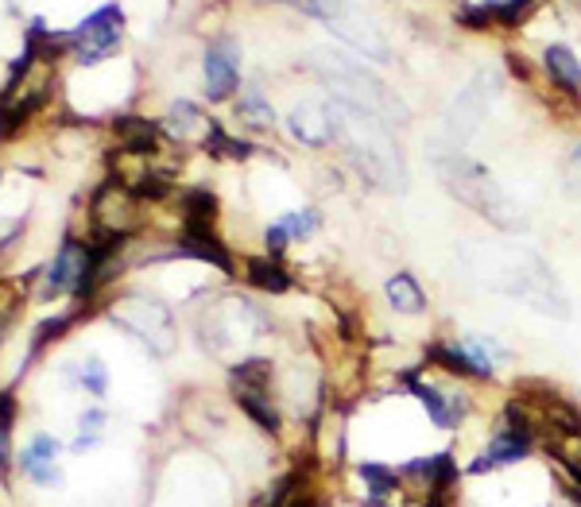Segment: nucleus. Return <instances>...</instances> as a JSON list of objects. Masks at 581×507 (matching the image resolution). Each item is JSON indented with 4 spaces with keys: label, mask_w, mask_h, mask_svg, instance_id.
<instances>
[{
    "label": "nucleus",
    "mask_w": 581,
    "mask_h": 507,
    "mask_svg": "<svg viewBox=\"0 0 581 507\" xmlns=\"http://www.w3.org/2000/svg\"><path fill=\"white\" fill-rule=\"evenodd\" d=\"M230 392L248 422H256L271 438L283 433L287 418L283 407L276 403V364H271V357H241L230 369Z\"/></svg>",
    "instance_id": "f257e3e1"
},
{
    "label": "nucleus",
    "mask_w": 581,
    "mask_h": 507,
    "mask_svg": "<svg viewBox=\"0 0 581 507\" xmlns=\"http://www.w3.org/2000/svg\"><path fill=\"white\" fill-rule=\"evenodd\" d=\"M535 453V426L532 418L524 415L519 403H507L500 426L489 433V442L481 446L477 461L469 465V476H484L496 473V469L516 465V461H527Z\"/></svg>",
    "instance_id": "f03ea898"
},
{
    "label": "nucleus",
    "mask_w": 581,
    "mask_h": 507,
    "mask_svg": "<svg viewBox=\"0 0 581 507\" xmlns=\"http://www.w3.org/2000/svg\"><path fill=\"white\" fill-rule=\"evenodd\" d=\"M121 40H124V9L116 0H109L98 12H90L78 27L66 32V50H70V58L78 66H98L121 50Z\"/></svg>",
    "instance_id": "7ed1b4c3"
},
{
    "label": "nucleus",
    "mask_w": 581,
    "mask_h": 507,
    "mask_svg": "<svg viewBox=\"0 0 581 507\" xmlns=\"http://www.w3.org/2000/svg\"><path fill=\"white\" fill-rule=\"evenodd\" d=\"M403 387L415 395L418 407L431 418V426H438V430H458V426L473 415V395H469L466 384H458L454 376H446L443 384H434L423 372H407V376H403Z\"/></svg>",
    "instance_id": "20e7f679"
},
{
    "label": "nucleus",
    "mask_w": 581,
    "mask_h": 507,
    "mask_svg": "<svg viewBox=\"0 0 581 507\" xmlns=\"http://www.w3.org/2000/svg\"><path fill=\"white\" fill-rule=\"evenodd\" d=\"M113 326L129 329L136 341H144L152 349V357H167L175 349V322L171 311L156 298L144 295H124L121 303H113Z\"/></svg>",
    "instance_id": "39448f33"
},
{
    "label": "nucleus",
    "mask_w": 581,
    "mask_h": 507,
    "mask_svg": "<svg viewBox=\"0 0 581 507\" xmlns=\"http://www.w3.org/2000/svg\"><path fill=\"white\" fill-rule=\"evenodd\" d=\"M86 271H90V237H78V233H66L58 252L43 263L40 275V298H63V295H78Z\"/></svg>",
    "instance_id": "423d86ee"
},
{
    "label": "nucleus",
    "mask_w": 581,
    "mask_h": 507,
    "mask_svg": "<svg viewBox=\"0 0 581 507\" xmlns=\"http://www.w3.org/2000/svg\"><path fill=\"white\" fill-rule=\"evenodd\" d=\"M202 93H205V101H210V105L237 101V93H241V43L230 40V35L205 43Z\"/></svg>",
    "instance_id": "0eeeda50"
},
{
    "label": "nucleus",
    "mask_w": 581,
    "mask_h": 507,
    "mask_svg": "<svg viewBox=\"0 0 581 507\" xmlns=\"http://www.w3.org/2000/svg\"><path fill=\"white\" fill-rule=\"evenodd\" d=\"M287 128L303 148H329L342 136V113L329 101H299L287 116Z\"/></svg>",
    "instance_id": "6e6552de"
},
{
    "label": "nucleus",
    "mask_w": 581,
    "mask_h": 507,
    "mask_svg": "<svg viewBox=\"0 0 581 507\" xmlns=\"http://www.w3.org/2000/svg\"><path fill=\"white\" fill-rule=\"evenodd\" d=\"M63 453H66V446L58 442L55 433H35L32 442L16 453L20 476H24L27 484H35V488H63L66 473H63V465H58Z\"/></svg>",
    "instance_id": "1a4fd4ad"
},
{
    "label": "nucleus",
    "mask_w": 581,
    "mask_h": 507,
    "mask_svg": "<svg viewBox=\"0 0 581 507\" xmlns=\"http://www.w3.org/2000/svg\"><path fill=\"white\" fill-rule=\"evenodd\" d=\"M319 229H322V213L314 210V205H303V210L283 213L279 222H271L268 229H264V248H268V256H283L287 248L311 240Z\"/></svg>",
    "instance_id": "9d476101"
},
{
    "label": "nucleus",
    "mask_w": 581,
    "mask_h": 507,
    "mask_svg": "<svg viewBox=\"0 0 581 507\" xmlns=\"http://www.w3.org/2000/svg\"><path fill=\"white\" fill-rule=\"evenodd\" d=\"M113 132H116V144H121L129 156L136 159H152L159 148H164V124L159 121H148V116L139 113H124L113 121Z\"/></svg>",
    "instance_id": "9b49d317"
},
{
    "label": "nucleus",
    "mask_w": 581,
    "mask_h": 507,
    "mask_svg": "<svg viewBox=\"0 0 581 507\" xmlns=\"http://www.w3.org/2000/svg\"><path fill=\"white\" fill-rule=\"evenodd\" d=\"M543 78L550 90H558L562 98L578 101L581 98V58L573 55L566 43H547L543 47Z\"/></svg>",
    "instance_id": "f8f14e48"
},
{
    "label": "nucleus",
    "mask_w": 581,
    "mask_h": 507,
    "mask_svg": "<svg viewBox=\"0 0 581 507\" xmlns=\"http://www.w3.org/2000/svg\"><path fill=\"white\" fill-rule=\"evenodd\" d=\"M241 271H245V283L264 295H287L295 286V275L287 271L283 256H248Z\"/></svg>",
    "instance_id": "ddd939ff"
},
{
    "label": "nucleus",
    "mask_w": 581,
    "mask_h": 507,
    "mask_svg": "<svg viewBox=\"0 0 581 507\" xmlns=\"http://www.w3.org/2000/svg\"><path fill=\"white\" fill-rule=\"evenodd\" d=\"M384 298L395 314H403V318H418V314H426V291L418 286V279L411 275V271H395V275L388 279Z\"/></svg>",
    "instance_id": "4468645a"
},
{
    "label": "nucleus",
    "mask_w": 581,
    "mask_h": 507,
    "mask_svg": "<svg viewBox=\"0 0 581 507\" xmlns=\"http://www.w3.org/2000/svg\"><path fill=\"white\" fill-rule=\"evenodd\" d=\"M233 113H237V121L245 124V128H253V132L276 128V105H271V101L264 98L260 90L237 93V101H233Z\"/></svg>",
    "instance_id": "2eb2a0df"
},
{
    "label": "nucleus",
    "mask_w": 581,
    "mask_h": 507,
    "mask_svg": "<svg viewBox=\"0 0 581 507\" xmlns=\"http://www.w3.org/2000/svg\"><path fill=\"white\" fill-rule=\"evenodd\" d=\"M202 148L210 151L213 159H248L256 151V144H248V139H241V136H230V132L222 128V124L213 121L210 116V124H205V139H202Z\"/></svg>",
    "instance_id": "dca6fc26"
},
{
    "label": "nucleus",
    "mask_w": 581,
    "mask_h": 507,
    "mask_svg": "<svg viewBox=\"0 0 581 507\" xmlns=\"http://www.w3.org/2000/svg\"><path fill=\"white\" fill-rule=\"evenodd\" d=\"M357 476H360V484H365V496H384V499H392L395 492L403 488L400 469L380 465V461H360V465H357Z\"/></svg>",
    "instance_id": "f3484780"
},
{
    "label": "nucleus",
    "mask_w": 581,
    "mask_h": 507,
    "mask_svg": "<svg viewBox=\"0 0 581 507\" xmlns=\"http://www.w3.org/2000/svg\"><path fill=\"white\" fill-rule=\"evenodd\" d=\"M75 384L82 392H90L93 399H105L109 392V364L101 357H82L75 364Z\"/></svg>",
    "instance_id": "a211bd4d"
},
{
    "label": "nucleus",
    "mask_w": 581,
    "mask_h": 507,
    "mask_svg": "<svg viewBox=\"0 0 581 507\" xmlns=\"http://www.w3.org/2000/svg\"><path fill=\"white\" fill-rule=\"evenodd\" d=\"M109 426V410L105 407H86L82 415H78V433H93V438H101Z\"/></svg>",
    "instance_id": "6ab92c4d"
},
{
    "label": "nucleus",
    "mask_w": 581,
    "mask_h": 507,
    "mask_svg": "<svg viewBox=\"0 0 581 507\" xmlns=\"http://www.w3.org/2000/svg\"><path fill=\"white\" fill-rule=\"evenodd\" d=\"M16 415H20L16 387H0V422H4V426H16Z\"/></svg>",
    "instance_id": "aec40b11"
},
{
    "label": "nucleus",
    "mask_w": 581,
    "mask_h": 507,
    "mask_svg": "<svg viewBox=\"0 0 581 507\" xmlns=\"http://www.w3.org/2000/svg\"><path fill=\"white\" fill-rule=\"evenodd\" d=\"M12 465H16V450H12V426L0 422V476H9Z\"/></svg>",
    "instance_id": "412c9836"
},
{
    "label": "nucleus",
    "mask_w": 581,
    "mask_h": 507,
    "mask_svg": "<svg viewBox=\"0 0 581 507\" xmlns=\"http://www.w3.org/2000/svg\"><path fill=\"white\" fill-rule=\"evenodd\" d=\"M566 182H570V190L581 194V139L570 148V156H566Z\"/></svg>",
    "instance_id": "4be33fe9"
},
{
    "label": "nucleus",
    "mask_w": 581,
    "mask_h": 507,
    "mask_svg": "<svg viewBox=\"0 0 581 507\" xmlns=\"http://www.w3.org/2000/svg\"><path fill=\"white\" fill-rule=\"evenodd\" d=\"M101 446V438H93V433H75V442L66 446L70 453H93Z\"/></svg>",
    "instance_id": "5701e85b"
}]
</instances>
